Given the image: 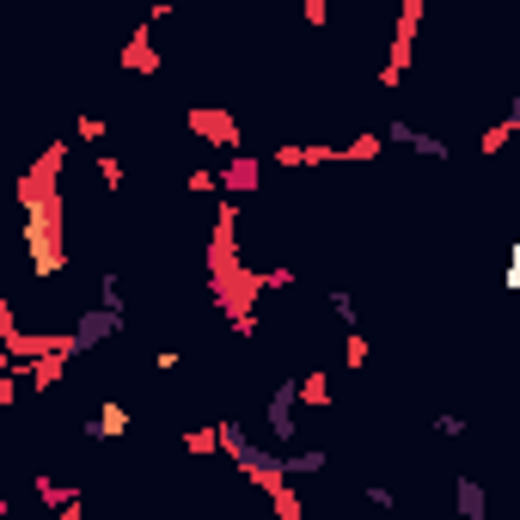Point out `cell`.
Segmentation results:
<instances>
[{"label":"cell","mask_w":520,"mask_h":520,"mask_svg":"<svg viewBox=\"0 0 520 520\" xmlns=\"http://www.w3.org/2000/svg\"><path fill=\"white\" fill-rule=\"evenodd\" d=\"M214 190H258V159H233L214 172Z\"/></svg>","instance_id":"3957f363"},{"label":"cell","mask_w":520,"mask_h":520,"mask_svg":"<svg viewBox=\"0 0 520 520\" xmlns=\"http://www.w3.org/2000/svg\"><path fill=\"white\" fill-rule=\"evenodd\" d=\"M190 129L208 135V141H220V148H233L239 141V123L233 116H220V110H190Z\"/></svg>","instance_id":"6da1fadb"},{"label":"cell","mask_w":520,"mask_h":520,"mask_svg":"<svg viewBox=\"0 0 520 520\" xmlns=\"http://www.w3.org/2000/svg\"><path fill=\"white\" fill-rule=\"evenodd\" d=\"M269 428H276V441H294V386H276V398H269Z\"/></svg>","instance_id":"7a4b0ae2"},{"label":"cell","mask_w":520,"mask_h":520,"mask_svg":"<svg viewBox=\"0 0 520 520\" xmlns=\"http://www.w3.org/2000/svg\"><path fill=\"white\" fill-rule=\"evenodd\" d=\"M300 398H307V404H331V386H324V373H307V380H300Z\"/></svg>","instance_id":"8992f818"},{"label":"cell","mask_w":520,"mask_h":520,"mask_svg":"<svg viewBox=\"0 0 520 520\" xmlns=\"http://www.w3.org/2000/svg\"><path fill=\"white\" fill-rule=\"evenodd\" d=\"M460 515H466V520H477V515H484V490H477L471 477L460 484Z\"/></svg>","instance_id":"5b68a950"},{"label":"cell","mask_w":520,"mask_h":520,"mask_svg":"<svg viewBox=\"0 0 520 520\" xmlns=\"http://www.w3.org/2000/svg\"><path fill=\"white\" fill-rule=\"evenodd\" d=\"M123 428H129V411H123V404H104V411L86 422V435H92V441H110V435H123Z\"/></svg>","instance_id":"277c9868"},{"label":"cell","mask_w":520,"mask_h":520,"mask_svg":"<svg viewBox=\"0 0 520 520\" xmlns=\"http://www.w3.org/2000/svg\"><path fill=\"white\" fill-rule=\"evenodd\" d=\"M331 312H337L343 324H356V300H349V294H331Z\"/></svg>","instance_id":"52a82bcc"}]
</instances>
